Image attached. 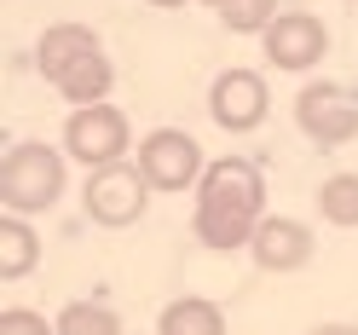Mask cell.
I'll return each mask as SVG.
<instances>
[{
	"label": "cell",
	"mask_w": 358,
	"mask_h": 335,
	"mask_svg": "<svg viewBox=\"0 0 358 335\" xmlns=\"http://www.w3.org/2000/svg\"><path fill=\"white\" fill-rule=\"evenodd\" d=\"M266 220V173L243 156H220L196 180V220L191 231L208 249H249Z\"/></svg>",
	"instance_id": "cell-1"
},
{
	"label": "cell",
	"mask_w": 358,
	"mask_h": 335,
	"mask_svg": "<svg viewBox=\"0 0 358 335\" xmlns=\"http://www.w3.org/2000/svg\"><path fill=\"white\" fill-rule=\"evenodd\" d=\"M64 197V156L41 139L6 145V162H0V203L6 214H41Z\"/></svg>",
	"instance_id": "cell-2"
},
{
	"label": "cell",
	"mask_w": 358,
	"mask_h": 335,
	"mask_svg": "<svg viewBox=\"0 0 358 335\" xmlns=\"http://www.w3.org/2000/svg\"><path fill=\"white\" fill-rule=\"evenodd\" d=\"M81 203H87V220H99L104 231H122L145 214L150 203V180L139 173V162H110V168H93L81 185Z\"/></svg>",
	"instance_id": "cell-3"
},
{
	"label": "cell",
	"mask_w": 358,
	"mask_h": 335,
	"mask_svg": "<svg viewBox=\"0 0 358 335\" xmlns=\"http://www.w3.org/2000/svg\"><path fill=\"white\" fill-rule=\"evenodd\" d=\"M64 150L87 168H110V162H127L133 150V127L116 104H87V110H70L64 122Z\"/></svg>",
	"instance_id": "cell-4"
},
{
	"label": "cell",
	"mask_w": 358,
	"mask_h": 335,
	"mask_svg": "<svg viewBox=\"0 0 358 335\" xmlns=\"http://www.w3.org/2000/svg\"><path fill=\"white\" fill-rule=\"evenodd\" d=\"M139 173L150 180V191H191L208 173V162H203V145H196L191 133L156 127L150 139L139 145Z\"/></svg>",
	"instance_id": "cell-5"
},
{
	"label": "cell",
	"mask_w": 358,
	"mask_h": 335,
	"mask_svg": "<svg viewBox=\"0 0 358 335\" xmlns=\"http://www.w3.org/2000/svg\"><path fill=\"white\" fill-rule=\"evenodd\" d=\"M295 122H301L306 139H312V145H324V150L358 139V104H352V93H341L335 81H312V87H301V99H295Z\"/></svg>",
	"instance_id": "cell-6"
},
{
	"label": "cell",
	"mask_w": 358,
	"mask_h": 335,
	"mask_svg": "<svg viewBox=\"0 0 358 335\" xmlns=\"http://www.w3.org/2000/svg\"><path fill=\"white\" fill-rule=\"evenodd\" d=\"M208 116L226 127V133H255L266 116H272L266 76H260V70H226V76H214V87H208Z\"/></svg>",
	"instance_id": "cell-7"
},
{
	"label": "cell",
	"mask_w": 358,
	"mask_h": 335,
	"mask_svg": "<svg viewBox=\"0 0 358 335\" xmlns=\"http://www.w3.org/2000/svg\"><path fill=\"white\" fill-rule=\"evenodd\" d=\"M260 41H266L272 70H312V64L329 52V29H324L318 12H278V24Z\"/></svg>",
	"instance_id": "cell-8"
},
{
	"label": "cell",
	"mask_w": 358,
	"mask_h": 335,
	"mask_svg": "<svg viewBox=\"0 0 358 335\" xmlns=\"http://www.w3.org/2000/svg\"><path fill=\"white\" fill-rule=\"evenodd\" d=\"M249 255H255L260 272H301L312 260V231L301 220H289V214H266L255 243H249Z\"/></svg>",
	"instance_id": "cell-9"
},
{
	"label": "cell",
	"mask_w": 358,
	"mask_h": 335,
	"mask_svg": "<svg viewBox=\"0 0 358 335\" xmlns=\"http://www.w3.org/2000/svg\"><path fill=\"white\" fill-rule=\"evenodd\" d=\"M93 52H104V47H99V35L87 24H52L47 35H41V47H35V64H41V76L58 87L81 58H93Z\"/></svg>",
	"instance_id": "cell-10"
},
{
	"label": "cell",
	"mask_w": 358,
	"mask_h": 335,
	"mask_svg": "<svg viewBox=\"0 0 358 335\" xmlns=\"http://www.w3.org/2000/svg\"><path fill=\"white\" fill-rule=\"evenodd\" d=\"M156 335H226V312L203 295H185V301H168L162 318H156Z\"/></svg>",
	"instance_id": "cell-11"
},
{
	"label": "cell",
	"mask_w": 358,
	"mask_h": 335,
	"mask_svg": "<svg viewBox=\"0 0 358 335\" xmlns=\"http://www.w3.org/2000/svg\"><path fill=\"white\" fill-rule=\"evenodd\" d=\"M35 260H41V237L29 231V220L24 214H6L0 220V278H29L35 272Z\"/></svg>",
	"instance_id": "cell-12"
},
{
	"label": "cell",
	"mask_w": 358,
	"mask_h": 335,
	"mask_svg": "<svg viewBox=\"0 0 358 335\" xmlns=\"http://www.w3.org/2000/svg\"><path fill=\"white\" fill-rule=\"evenodd\" d=\"M110 81H116V70H110V58H104V52H93V58H81L76 70L58 81V93L70 99L76 110H87V104H104V99H110Z\"/></svg>",
	"instance_id": "cell-13"
},
{
	"label": "cell",
	"mask_w": 358,
	"mask_h": 335,
	"mask_svg": "<svg viewBox=\"0 0 358 335\" xmlns=\"http://www.w3.org/2000/svg\"><path fill=\"white\" fill-rule=\"evenodd\" d=\"M58 335H122V324L104 301H70L58 312Z\"/></svg>",
	"instance_id": "cell-14"
},
{
	"label": "cell",
	"mask_w": 358,
	"mask_h": 335,
	"mask_svg": "<svg viewBox=\"0 0 358 335\" xmlns=\"http://www.w3.org/2000/svg\"><path fill=\"white\" fill-rule=\"evenodd\" d=\"M318 208L329 226H358V173H329L318 191Z\"/></svg>",
	"instance_id": "cell-15"
},
{
	"label": "cell",
	"mask_w": 358,
	"mask_h": 335,
	"mask_svg": "<svg viewBox=\"0 0 358 335\" xmlns=\"http://www.w3.org/2000/svg\"><path fill=\"white\" fill-rule=\"evenodd\" d=\"M278 0H226V6H220V24H226L231 35H266L278 24Z\"/></svg>",
	"instance_id": "cell-16"
},
{
	"label": "cell",
	"mask_w": 358,
	"mask_h": 335,
	"mask_svg": "<svg viewBox=\"0 0 358 335\" xmlns=\"http://www.w3.org/2000/svg\"><path fill=\"white\" fill-rule=\"evenodd\" d=\"M0 335H58L41 312H29V306H6L0 312Z\"/></svg>",
	"instance_id": "cell-17"
},
{
	"label": "cell",
	"mask_w": 358,
	"mask_h": 335,
	"mask_svg": "<svg viewBox=\"0 0 358 335\" xmlns=\"http://www.w3.org/2000/svg\"><path fill=\"white\" fill-rule=\"evenodd\" d=\"M312 335H358V329H352V324H318Z\"/></svg>",
	"instance_id": "cell-18"
},
{
	"label": "cell",
	"mask_w": 358,
	"mask_h": 335,
	"mask_svg": "<svg viewBox=\"0 0 358 335\" xmlns=\"http://www.w3.org/2000/svg\"><path fill=\"white\" fill-rule=\"evenodd\" d=\"M150 6H162V12H173V6H185V0H150Z\"/></svg>",
	"instance_id": "cell-19"
},
{
	"label": "cell",
	"mask_w": 358,
	"mask_h": 335,
	"mask_svg": "<svg viewBox=\"0 0 358 335\" xmlns=\"http://www.w3.org/2000/svg\"><path fill=\"white\" fill-rule=\"evenodd\" d=\"M203 6H214V12H220V6H226V0H203Z\"/></svg>",
	"instance_id": "cell-20"
}]
</instances>
